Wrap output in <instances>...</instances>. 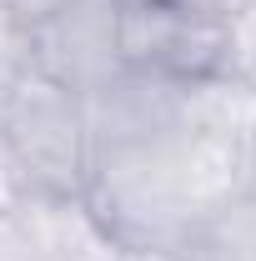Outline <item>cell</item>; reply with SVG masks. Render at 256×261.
Returning <instances> with one entry per match:
<instances>
[{"instance_id": "1", "label": "cell", "mask_w": 256, "mask_h": 261, "mask_svg": "<svg viewBox=\"0 0 256 261\" xmlns=\"http://www.w3.org/2000/svg\"><path fill=\"white\" fill-rule=\"evenodd\" d=\"M251 161L256 146L186 126L146 146L91 156L86 201L126 251L176 256L211 211L246 191Z\"/></svg>"}, {"instance_id": "2", "label": "cell", "mask_w": 256, "mask_h": 261, "mask_svg": "<svg viewBox=\"0 0 256 261\" xmlns=\"http://www.w3.org/2000/svg\"><path fill=\"white\" fill-rule=\"evenodd\" d=\"M0 136L20 166L25 191L45 196H86L91 186V121L86 96L65 91L61 81L25 70L0 96Z\"/></svg>"}, {"instance_id": "3", "label": "cell", "mask_w": 256, "mask_h": 261, "mask_svg": "<svg viewBox=\"0 0 256 261\" xmlns=\"http://www.w3.org/2000/svg\"><path fill=\"white\" fill-rule=\"evenodd\" d=\"M121 61L171 81L226 75V20L191 0H121Z\"/></svg>"}, {"instance_id": "4", "label": "cell", "mask_w": 256, "mask_h": 261, "mask_svg": "<svg viewBox=\"0 0 256 261\" xmlns=\"http://www.w3.org/2000/svg\"><path fill=\"white\" fill-rule=\"evenodd\" d=\"M31 65L65 91L91 96L121 70V0H61L56 10L25 20Z\"/></svg>"}, {"instance_id": "5", "label": "cell", "mask_w": 256, "mask_h": 261, "mask_svg": "<svg viewBox=\"0 0 256 261\" xmlns=\"http://www.w3.org/2000/svg\"><path fill=\"white\" fill-rule=\"evenodd\" d=\"M86 121H91V156L161 141L191 126V81L121 65L100 91L86 96Z\"/></svg>"}, {"instance_id": "6", "label": "cell", "mask_w": 256, "mask_h": 261, "mask_svg": "<svg viewBox=\"0 0 256 261\" xmlns=\"http://www.w3.org/2000/svg\"><path fill=\"white\" fill-rule=\"evenodd\" d=\"M15 221L25 236L31 261H121L126 246L106 231L86 196H45L25 191L15 206Z\"/></svg>"}, {"instance_id": "7", "label": "cell", "mask_w": 256, "mask_h": 261, "mask_svg": "<svg viewBox=\"0 0 256 261\" xmlns=\"http://www.w3.org/2000/svg\"><path fill=\"white\" fill-rule=\"evenodd\" d=\"M176 261H256V196L241 191L186 236Z\"/></svg>"}, {"instance_id": "8", "label": "cell", "mask_w": 256, "mask_h": 261, "mask_svg": "<svg viewBox=\"0 0 256 261\" xmlns=\"http://www.w3.org/2000/svg\"><path fill=\"white\" fill-rule=\"evenodd\" d=\"M31 70V25L0 5V96Z\"/></svg>"}, {"instance_id": "9", "label": "cell", "mask_w": 256, "mask_h": 261, "mask_svg": "<svg viewBox=\"0 0 256 261\" xmlns=\"http://www.w3.org/2000/svg\"><path fill=\"white\" fill-rule=\"evenodd\" d=\"M25 196V181H20V166L10 156V146H5V136H0V211H10L15 201Z\"/></svg>"}, {"instance_id": "10", "label": "cell", "mask_w": 256, "mask_h": 261, "mask_svg": "<svg viewBox=\"0 0 256 261\" xmlns=\"http://www.w3.org/2000/svg\"><path fill=\"white\" fill-rule=\"evenodd\" d=\"M5 10H15L20 20H35V15H45V10H56L61 0H0Z\"/></svg>"}, {"instance_id": "11", "label": "cell", "mask_w": 256, "mask_h": 261, "mask_svg": "<svg viewBox=\"0 0 256 261\" xmlns=\"http://www.w3.org/2000/svg\"><path fill=\"white\" fill-rule=\"evenodd\" d=\"M121 261H176V256H161V251H126Z\"/></svg>"}, {"instance_id": "12", "label": "cell", "mask_w": 256, "mask_h": 261, "mask_svg": "<svg viewBox=\"0 0 256 261\" xmlns=\"http://www.w3.org/2000/svg\"><path fill=\"white\" fill-rule=\"evenodd\" d=\"M251 86H256V70H251Z\"/></svg>"}]
</instances>
